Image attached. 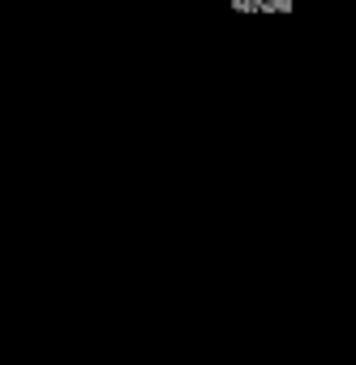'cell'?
<instances>
[{
	"label": "cell",
	"instance_id": "6da1fadb",
	"mask_svg": "<svg viewBox=\"0 0 356 365\" xmlns=\"http://www.w3.org/2000/svg\"><path fill=\"white\" fill-rule=\"evenodd\" d=\"M232 9H241V14H288V9H296L300 0H228Z\"/></svg>",
	"mask_w": 356,
	"mask_h": 365
}]
</instances>
